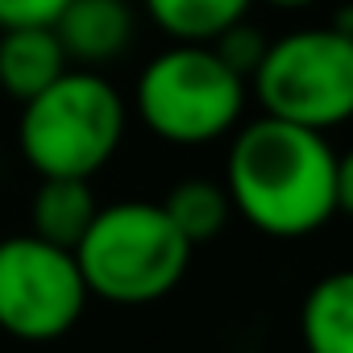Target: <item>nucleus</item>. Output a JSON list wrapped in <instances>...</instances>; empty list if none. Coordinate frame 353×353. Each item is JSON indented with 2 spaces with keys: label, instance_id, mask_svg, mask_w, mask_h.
<instances>
[{
  "label": "nucleus",
  "instance_id": "nucleus-1",
  "mask_svg": "<svg viewBox=\"0 0 353 353\" xmlns=\"http://www.w3.org/2000/svg\"><path fill=\"white\" fill-rule=\"evenodd\" d=\"M225 192L233 212L266 237H307L336 216V154L316 129L274 117L237 129Z\"/></svg>",
  "mask_w": 353,
  "mask_h": 353
},
{
  "label": "nucleus",
  "instance_id": "nucleus-2",
  "mask_svg": "<svg viewBox=\"0 0 353 353\" xmlns=\"http://www.w3.org/2000/svg\"><path fill=\"white\" fill-rule=\"evenodd\" d=\"M125 137V100L100 71H63L21 104L17 141L38 179H92Z\"/></svg>",
  "mask_w": 353,
  "mask_h": 353
},
{
  "label": "nucleus",
  "instance_id": "nucleus-3",
  "mask_svg": "<svg viewBox=\"0 0 353 353\" xmlns=\"http://www.w3.org/2000/svg\"><path fill=\"white\" fill-rule=\"evenodd\" d=\"M88 295L108 303H154L179 287L192 262L188 237L170 225L162 204L121 200L96 212L92 229L75 245Z\"/></svg>",
  "mask_w": 353,
  "mask_h": 353
},
{
  "label": "nucleus",
  "instance_id": "nucleus-4",
  "mask_svg": "<svg viewBox=\"0 0 353 353\" xmlns=\"http://www.w3.org/2000/svg\"><path fill=\"white\" fill-rule=\"evenodd\" d=\"M245 79L233 75L212 46L174 42L137 75V117L150 133L174 145H204L225 137L245 108Z\"/></svg>",
  "mask_w": 353,
  "mask_h": 353
},
{
  "label": "nucleus",
  "instance_id": "nucleus-5",
  "mask_svg": "<svg viewBox=\"0 0 353 353\" xmlns=\"http://www.w3.org/2000/svg\"><path fill=\"white\" fill-rule=\"evenodd\" d=\"M250 88L266 117L328 133L353 117V38L332 26L295 30L266 46Z\"/></svg>",
  "mask_w": 353,
  "mask_h": 353
},
{
  "label": "nucleus",
  "instance_id": "nucleus-6",
  "mask_svg": "<svg viewBox=\"0 0 353 353\" xmlns=\"http://www.w3.org/2000/svg\"><path fill=\"white\" fill-rule=\"evenodd\" d=\"M88 283L71 250L34 233L0 241V328L17 341H54L83 316Z\"/></svg>",
  "mask_w": 353,
  "mask_h": 353
},
{
  "label": "nucleus",
  "instance_id": "nucleus-7",
  "mask_svg": "<svg viewBox=\"0 0 353 353\" xmlns=\"http://www.w3.org/2000/svg\"><path fill=\"white\" fill-rule=\"evenodd\" d=\"M50 30L71 67L96 71L129 50L137 21L125 0H67V9Z\"/></svg>",
  "mask_w": 353,
  "mask_h": 353
},
{
  "label": "nucleus",
  "instance_id": "nucleus-8",
  "mask_svg": "<svg viewBox=\"0 0 353 353\" xmlns=\"http://www.w3.org/2000/svg\"><path fill=\"white\" fill-rule=\"evenodd\" d=\"M63 71H71L50 26L38 30H0V92L9 100H34Z\"/></svg>",
  "mask_w": 353,
  "mask_h": 353
},
{
  "label": "nucleus",
  "instance_id": "nucleus-9",
  "mask_svg": "<svg viewBox=\"0 0 353 353\" xmlns=\"http://www.w3.org/2000/svg\"><path fill=\"white\" fill-rule=\"evenodd\" d=\"M96 212H100V204L92 196V179H42L34 192V204H30V225H34L30 233L75 254V245L92 229Z\"/></svg>",
  "mask_w": 353,
  "mask_h": 353
},
{
  "label": "nucleus",
  "instance_id": "nucleus-10",
  "mask_svg": "<svg viewBox=\"0 0 353 353\" xmlns=\"http://www.w3.org/2000/svg\"><path fill=\"white\" fill-rule=\"evenodd\" d=\"M307 353H353V270L324 274L299 312Z\"/></svg>",
  "mask_w": 353,
  "mask_h": 353
},
{
  "label": "nucleus",
  "instance_id": "nucleus-11",
  "mask_svg": "<svg viewBox=\"0 0 353 353\" xmlns=\"http://www.w3.org/2000/svg\"><path fill=\"white\" fill-rule=\"evenodd\" d=\"M162 212L170 216V225L188 237V245H204L212 241L229 216H233V200L225 192V183H212V179H179L166 200H162Z\"/></svg>",
  "mask_w": 353,
  "mask_h": 353
},
{
  "label": "nucleus",
  "instance_id": "nucleus-12",
  "mask_svg": "<svg viewBox=\"0 0 353 353\" xmlns=\"http://www.w3.org/2000/svg\"><path fill=\"white\" fill-rule=\"evenodd\" d=\"M254 0H145L150 21L174 42H212L245 17Z\"/></svg>",
  "mask_w": 353,
  "mask_h": 353
},
{
  "label": "nucleus",
  "instance_id": "nucleus-13",
  "mask_svg": "<svg viewBox=\"0 0 353 353\" xmlns=\"http://www.w3.org/2000/svg\"><path fill=\"white\" fill-rule=\"evenodd\" d=\"M212 50H216V59L233 71V75H241L245 83L254 79V71L262 67V59H266V34L258 30V26H250L245 17L237 21V26H229L225 34H216L212 42H208Z\"/></svg>",
  "mask_w": 353,
  "mask_h": 353
},
{
  "label": "nucleus",
  "instance_id": "nucleus-14",
  "mask_svg": "<svg viewBox=\"0 0 353 353\" xmlns=\"http://www.w3.org/2000/svg\"><path fill=\"white\" fill-rule=\"evenodd\" d=\"M67 0H0V30H38L54 26Z\"/></svg>",
  "mask_w": 353,
  "mask_h": 353
},
{
  "label": "nucleus",
  "instance_id": "nucleus-15",
  "mask_svg": "<svg viewBox=\"0 0 353 353\" xmlns=\"http://www.w3.org/2000/svg\"><path fill=\"white\" fill-rule=\"evenodd\" d=\"M336 212L353 216V150L336 154Z\"/></svg>",
  "mask_w": 353,
  "mask_h": 353
},
{
  "label": "nucleus",
  "instance_id": "nucleus-16",
  "mask_svg": "<svg viewBox=\"0 0 353 353\" xmlns=\"http://www.w3.org/2000/svg\"><path fill=\"white\" fill-rule=\"evenodd\" d=\"M270 9H307V5H316V0H266Z\"/></svg>",
  "mask_w": 353,
  "mask_h": 353
}]
</instances>
